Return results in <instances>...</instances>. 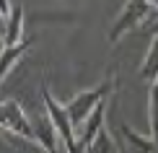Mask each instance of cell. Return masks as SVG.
<instances>
[{
    "mask_svg": "<svg viewBox=\"0 0 158 153\" xmlns=\"http://www.w3.org/2000/svg\"><path fill=\"white\" fill-rule=\"evenodd\" d=\"M148 3H150V5H153V8L158 11V0H148Z\"/></svg>",
    "mask_w": 158,
    "mask_h": 153,
    "instance_id": "obj_15",
    "label": "cell"
},
{
    "mask_svg": "<svg viewBox=\"0 0 158 153\" xmlns=\"http://www.w3.org/2000/svg\"><path fill=\"white\" fill-rule=\"evenodd\" d=\"M31 44H34V39H23L21 44H13V47H3L0 52V83L8 78V73L16 68V62L21 60L26 52L31 49Z\"/></svg>",
    "mask_w": 158,
    "mask_h": 153,
    "instance_id": "obj_6",
    "label": "cell"
},
{
    "mask_svg": "<svg viewBox=\"0 0 158 153\" xmlns=\"http://www.w3.org/2000/svg\"><path fill=\"white\" fill-rule=\"evenodd\" d=\"M140 78L145 83H156L158 81V31H156L153 42H150V47H148V55H145V60H143V65H140Z\"/></svg>",
    "mask_w": 158,
    "mask_h": 153,
    "instance_id": "obj_10",
    "label": "cell"
},
{
    "mask_svg": "<svg viewBox=\"0 0 158 153\" xmlns=\"http://www.w3.org/2000/svg\"><path fill=\"white\" fill-rule=\"evenodd\" d=\"M114 86H117V75H109V81L98 83L96 88L83 91V94H78L75 99H70L65 106H68V114H70V119H73V125H83L85 119L94 114L96 106L114 91Z\"/></svg>",
    "mask_w": 158,
    "mask_h": 153,
    "instance_id": "obj_2",
    "label": "cell"
},
{
    "mask_svg": "<svg viewBox=\"0 0 158 153\" xmlns=\"http://www.w3.org/2000/svg\"><path fill=\"white\" fill-rule=\"evenodd\" d=\"M34 135H36V143L42 145L47 153H60V148H57V130H55V125H52V119H36V125H34Z\"/></svg>",
    "mask_w": 158,
    "mask_h": 153,
    "instance_id": "obj_7",
    "label": "cell"
},
{
    "mask_svg": "<svg viewBox=\"0 0 158 153\" xmlns=\"http://www.w3.org/2000/svg\"><path fill=\"white\" fill-rule=\"evenodd\" d=\"M88 153H119V148L114 145V140L109 138L106 127H104V130H101V132L96 135V140L88 145Z\"/></svg>",
    "mask_w": 158,
    "mask_h": 153,
    "instance_id": "obj_12",
    "label": "cell"
},
{
    "mask_svg": "<svg viewBox=\"0 0 158 153\" xmlns=\"http://www.w3.org/2000/svg\"><path fill=\"white\" fill-rule=\"evenodd\" d=\"M148 122H150V138L158 143V81L150 83L148 91Z\"/></svg>",
    "mask_w": 158,
    "mask_h": 153,
    "instance_id": "obj_11",
    "label": "cell"
},
{
    "mask_svg": "<svg viewBox=\"0 0 158 153\" xmlns=\"http://www.w3.org/2000/svg\"><path fill=\"white\" fill-rule=\"evenodd\" d=\"M42 99H44V106H47V117L52 119V125H55V130H57V138L62 140L65 151L68 153H88L83 148V143L75 138V125H73V119L68 114V106H62L55 96H52L47 83H42Z\"/></svg>",
    "mask_w": 158,
    "mask_h": 153,
    "instance_id": "obj_1",
    "label": "cell"
},
{
    "mask_svg": "<svg viewBox=\"0 0 158 153\" xmlns=\"http://www.w3.org/2000/svg\"><path fill=\"white\" fill-rule=\"evenodd\" d=\"M0 127L13 132V135H18V138H26V140H36L34 125L26 119V112L21 109V104L16 99L0 101Z\"/></svg>",
    "mask_w": 158,
    "mask_h": 153,
    "instance_id": "obj_4",
    "label": "cell"
},
{
    "mask_svg": "<svg viewBox=\"0 0 158 153\" xmlns=\"http://www.w3.org/2000/svg\"><path fill=\"white\" fill-rule=\"evenodd\" d=\"M106 109H109V101L104 99V101L94 109V114H91V117L83 122V132H81V138H78V140L83 143V148H85V151H88V145L96 140L98 132L106 127Z\"/></svg>",
    "mask_w": 158,
    "mask_h": 153,
    "instance_id": "obj_5",
    "label": "cell"
},
{
    "mask_svg": "<svg viewBox=\"0 0 158 153\" xmlns=\"http://www.w3.org/2000/svg\"><path fill=\"white\" fill-rule=\"evenodd\" d=\"M10 11H13V8H10V0H0V13H3L5 18L10 16Z\"/></svg>",
    "mask_w": 158,
    "mask_h": 153,
    "instance_id": "obj_13",
    "label": "cell"
},
{
    "mask_svg": "<svg viewBox=\"0 0 158 153\" xmlns=\"http://www.w3.org/2000/svg\"><path fill=\"white\" fill-rule=\"evenodd\" d=\"M153 11L156 8L148 3V0H127L124 8L119 11V16H117V21L111 23V29H109V44H117L127 31H132L143 21H148Z\"/></svg>",
    "mask_w": 158,
    "mask_h": 153,
    "instance_id": "obj_3",
    "label": "cell"
},
{
    "mask_svg": "<svg viewBox=\"0 0 158 153\" xmlns=\"http://www.w3.org/2000/svg\"><path fill=\"white\" fill-rule=\"evenodd\" d=\"M122 135H124L127 145H130L135 153H158V143L153 140V138H143L140 132L132 130L130 125H122Z\"/></svg>",
    "mask_w": 158,
    "mask_h": 153,
    "instance_id": "obj_9",
    "label": "cell"
},
{
    "mask_svg": "<svg viewBox=\"0 0 158 153\" xmlns=\"http://www.w3.org/2000/svg\"><path fill=\"white\" fill-rule=\"evenodd\" d=\"M5 23H8V18H5L3 13H0V42L5 39Z\"/></svg>",
    "mask_w": 158,
    "mask_h": 153,
    "instance_id": "obj_14",
    "label": "cell"
},
{
    "mask_svg": "<svg viewBox=\"0 0 158 153\" xmlns=\"http://www.w3.org/2000/svg\"><path fill=\"white\" fill-rule=\"evenodd\" d=\"M21 42H23V8L16 5L8 16V23H5L3 47H13V44H21Z\"/></svg>",
    "mask_w": 158,
    "mask_h": 153,
    "instance_id": "obj_8",
    "label": "cell"
}]
</instances>
